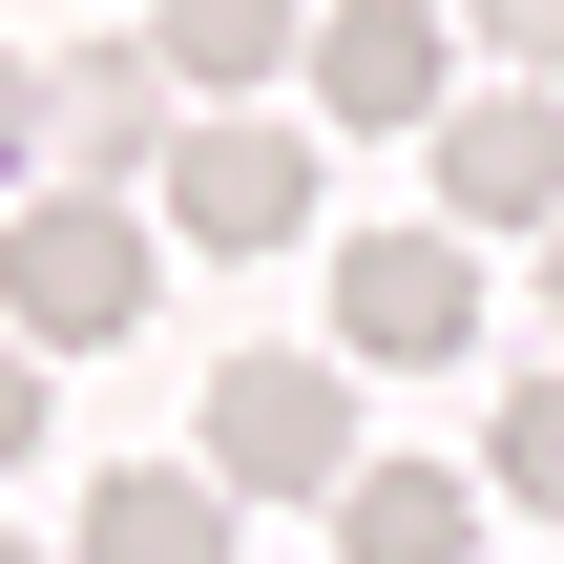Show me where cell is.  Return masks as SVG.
Masks as SVG:
<instances>
[{
  "mask_svg": "<svg viewBox=\"0 0 564 564\" xmlns=\"http://www.w3.org/2000/svg\"><path fill=\"white\" fill-rule=\"evenodd\" d=\"M0 314H21V356H105V335L147 314V230H126V188H42V209L0 230Z\"/></svg>",
  "mask_w": 564,
  "mask_h": 564,
  "instance_id": "obj_1",
  "label": "cell"
},
{
  "mask_svg": "<svg viewBox=\"0 0 564 564\" xmlns=\"http://www.w3.org/2000/svg\"><path fill=\"white\" fill-rule=\"evenodd\" d=\"M335 356H356V377L481 356V251H460V230H356V251H335Z\"/></svg>",
  "mask_w": 564,
  "mask_h": 564,
  "instance_id": "obj_2",
  "label": "cell"
},
{
  "mask_svg": "<svg viewBox=\"0 0 564 564\" xmlns=\"http://www.w3.org/2000/svg\"><path fill=\"white\" fill-rule=\"evenodd\" d=\"M209 481H230V502L356 481V356H230V377H209Z\"/></svg>",
  "mask_w": 564,
  "mask_h": 564,
  "instance_id": "obj_3",
  "label": "cell"
},
{
  "mask_svg": "<svg viewBox=\"0 0 564 564\" xmlns=\"http://www.w3.org/2000/svg\"><path fill=\"white\" fill-rule=\"evenodd\" d=\"M293 84H314L356 147H419V126L460 105V42H440V0H335V21L293 42Z\"/></svg>",
  "mask_w": 564,
  "mask_h": 564,
  "instance_id": "obj_4",
  "label": "cell"
},
{
  "mask_svg": "<svg viewBox=\"0 0 564 564\" xmlns=\"http://www.w3.org/2000/svg\"><path fill=\"white\" fill-rule=\"evenodd\" d=\"M167 230L209 251V272H251V251H293L314 230V147H272V126H167Z\"/></svg>",
  "mask_w": 564,
  "mask_h": 564,
  "instance_id": "obj_5",
  "label": "cell"
},
{
  "mask_svg": "<svg viewBox=\"0 0 564 564\" xmlns=\"http://www.w3.org/2000/svg\"><path fill=\"white\" fill-rule=\"evenodd\" d=\"M419 147H440V230H544L564 209V84H523V63L481 105H440Z\"/></svg>",
  "mask_w": 564,
  "mask_h": 564,
  "instance_id": "obj_6",
  "label": "cell"
},
{
  "mask_svg": "<svg viewBox=\"0 0 564 564\" xmlns=\"http://www.w3.org/2000/svg\"><path fill=\"white\" fill-rule=\"evenodd\" d=\"M42 147H63V188H126V167H167V63H147V42H84V63L42 84Z\"/></svg>",
  "mask_w": 564,
  "mask_h": 564,
  "instance_id": "obj_7",
  "label": "cell"
},
{
  "mask_svg": "<svg viewBox=\"0 0 564 564\" xmlns=\"http://www.w3.org/2000/svg\"><path fill=\"white\" fill-rule=\"evenodd\" d=\"M335 564H481V481H440V460H356V481H335Z\"/></svg>",
  "mask_w": 564,
  "mask_h": 564,
  "instance_id": "obj_8",
  "label": "cell"
},
{
  "mask_svg": "<svg viewBox=\"0 0 564 564\" xmlns=\"http://www.w3.org/2000/svg\"><path fill=\"white\" fill-rule=\"evenodd\" d=\"M84 564H230V481H188V460L84 481Z\"/></svg>",
  "mask_w": 564,
  "mask_h": 564,
  "instance_id": "obj_9",
  "label": "cell"
},
{
  "mask_svg": "<svg viewBox=\"0 0 564 564\" xmlns=\"http://www.w3.org/2000/svg\"><path fill=\"white\" fill-rule=\"evenodd\" d=\"M293 42H314V0H147V63H167V84H209V105H251Z\"/></svg>",
  "mask_w": 564,
  "mask_h": 564,
  "instance_id": "obj_10",
  "label": "cell"
},
{
  "mask_svg": "<svg viewBox=\"0 0 564 564\" xmlns=\"http://www.w3.org/2000/svg\"><path fill=\"white\" fill-rule=\"evenodd\" d=\"M481 481H502L523 523H564V377H523V398H502V460H481Z\"/></svg>",
  "mask_w": 564,
  "mask_h": 564,
  "instance_id": "obj_11",
  "label": "cell"
},
{
  "mask_svg": "<svg viewBox=\"0 0 564 564\" xmlns=\"http://www.w3.org/2000/svg\"><path fill=\"white\" fill-rule=\"evenodd\" d=\"M460 21H481V42H502L523 84H564V0H460Z\"/></svg>",
  "mask_w": 564,
  "mask_h": 564,
  "instance_id": "obj_12",
  "label": "cell"
},
{
  "mask_svg": "<svg viewBox=\"0 0 564 564\" xmlns=\"http://www.w3.org/2000/svg\"><path fill=\"white\" fill-rule=\"evenodd\" d=\"M0 460H42V356H0Z\"/></svg>",
  "mask_w": 564,
  "mask_h": 564,
  "instance_id": "obj_13",
  "label": "cell"
},
{
  "mask_svg": "<svg viewBox=\"0 0 564 564\" xmlns=\"http://www.w3.org/2000/svg\"><path fill=\"white\" fill-rule=\"evenodd\" d=\"M0 167H42V63H0Z\"/></svg>",
  "mask_w": 564,
  "mask_h": 564,
  "instance_id": "obj_14",
  "label": "cell"
},
{
  "mask_svg": "<svg viewBox=\"0 0 564 564\" xmlns=\"http://www.w3.org/2000/svg\"><path fill=\"white\" fill-rule=\"evenodd\" d=\"M544 314H564V209H544Z\"/></svg>",
  "mask_w": 564,
  "mask_h": 564,
  "instance_id": "obj_15",
  "label": "cell"
},
{
  "mask_svg": "<svg viewBox=\"0 0 564 564\" xmlns=\"http://www.w3.org/2000/svg\"><path fill=\"white\" fill-rule=\"evenodd\" d=\"M0 564H42V544H0Z\"/></svg>",
  "mask_w": 564,
  "mask_h": 564,
  "instance_id": "obj_16",
  "label": "cell"
}]
</instances>
